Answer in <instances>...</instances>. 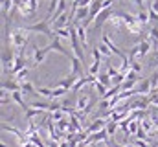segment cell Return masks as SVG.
<instances>
[{"label":"cell","instance_id":"obj_20","mask_svg":"<svg viewBox=\"0 0 158 147\" xmlns=\"http://www.w3.org/2000/svg\"><path fill=\"white\" fill-rule=\"evenodd\" d=\"M11 101H13V98H11V92H7V90H2V98H0V103H2V107L9 105Z\"/></svg>","mask_w":158,"mask_h":147},{"label":"cell","instance_id":"obj_27","mask_svg":"<svg viewBox=\"0 0 158 147\" xmlns=\"http://www.w3.org/2000/svg\"><path fill=\"white\" fill-rule=\"evenodd\" d=\"M107 74L110 75V79H114V77H116V75L119 74V70H118V68H114V66H109V70H107Z\"/></svg>","mask_w":158,"mask_h":147},{"label":"cell","instance_id":"obj_4","mask_svg":"<svg viewBox=\"0 0 158 147\" xmlns=\"http://www.w3.org/2000/svg\"><path fill=\"white\" fill-rule=\"evenodd\" d=\"M107 123H109V120H105V118H96L88 127H86V131H85V134H94V132H99V131H103L105 127H107Z\"/></svg>","mask_w":158,"mask_h":147},{"label":"cell","instance_id":"obj_25","mask_svg":"<svg viewBox=\"0 0 158 147\" xmlns=\"http://www.w3.org/2000/svg\"><path fill=\"white\" fill-rule=\"evenodd\" d=\"M129 120V118H127ZM140 121H129V134H136L138 132V129H140Z\"/></svg>","mask_w":158,"mask_h":147},{"label":"cell","instance_id":"obj_3","mask_svg":"<svg viewBox=\"0 0 158 147\" xmlns=\"http://www.w3.org/2000/svg\"><path fill=\"white\" fill-rule=\"evenodd\" d=\"M13 50H15V48H13L9 42H6V44H4V48H2V66H4V72L11 74V68H13L15 59H17V55H15V52H13Z\"/></svg>","mask_w":158,"mask_h":147},{"label":"cell","instance_id":"obj_17","mask_svg":"<svg viewBox=\"0 0 158 147\" xmlns=\"http://www.w3.org/2000/svg\"><path fill=\"white\" fill-rule=\"evenodd\" d=\"M39 90V96L46 98V99H53V88H46V86H40L37 88Z\"/></svg>","mask_w":158,"mask_h":147},{"label":"cell","instance_id":"obj_26","mask_svg":"<svg viewBox=\"0 0 158 147\" xmlns=\"http://www.w3.org/2000/svg\"><path fill=\"white\" fill-rule=\"evenodd\" d=\"M136 138H140V140H142V138H143V140L147 138V131H145L142 125H140V129H138V132H136Z\"/></svg>","mask_w":158,"mask_h":147},{"label":"cell","instance_id":"obj_32","mask_svg":"<svg viewBox=\"0 0 158 147\" xmlns=\"http://www.w3.org/2000/svg\"><path fill=\"white\" fill-rule=\"evenodd\" d=\"M90 147H99V144H90Z\"/></svg>","mask_w":158,"mask_h":147},{"label":"cell","instance_id":"obj_21","mask_svg":"<svg viewBox=\"0 0 158 147\" xmlns=\"http://www.w3.org/2000/svg\"><path fill=\"white\" fill-rule=\"evenodd\" d=\"M119 123L118 121H114V120H109V123H107V132H109V136H112L116 131H118Z\"/></svg>","mask_w":158,"mask_h":147},{"label":"cell","instance_id":"obj_7","mask_svg":"<svg viewBox=\"0 0 158 147\" xmlns=\"http://www.w3.org/2000/svg\"><path fill=\"white\" fill-rule=\"evenodd\" d=\"M2 90H7V92H20V83L15 79V77H6L4 81H2Z\"/></svg>","mask_w":158,"mask_h":147},{"label":"cell","instance_id":"obj_9","mask_svg":"<svg viewBox=\"0 0 158 147\" xmlns=\"http://www.w3.org/2000/svg\"><path fill=\"white\" fill-rule=\"evenodd\" d=\"M46 52H44V48H33V68H37L39 65H42L44 63V59H46Z\"/></svg>","mask_w":158,"mask_h":147},{"label":"cell","instance_id":"obj_29","mask_svg":"<svg viewBox=\"0 0 158 147\" xmlns=\"http://www.w3.org/2000/svg\"><path fill=\"white\" fill-rule=\"evenodd\" d=\"M149 6H151V7H153V9H155V11L158 13V0H153V2L149 4Z\"/></svg>","mask_w":158,"mask_h":147},{"label":"cell","instance_id":"obj_2","mask_svg":"<svg viewBox=\"0 0 158 147\" xmlns=\"http://www.w3.org/2000/svg\"><path fill=\"white\" fill-rule=\"evenodd\" d=\"M26 28V32H35V33H42L44 37H48V39H55V32H53V28L50 26V19H44V20H40V22H35V24H30V26H24Z\"/></svg>","mask_w":158,"mask_h":147},{"label":"cell","instance_id":"obj_14","mask_svg":"<svg viewBox=\"0 0 158 147\" xmlns=\"http://www.w3.org/2000/svg\"><path fill=\"white\" fill-rule=\"evenodd\" d=\"M64 13H66V2H64V0H61V2H59V6H57V9H55V13L52 15V19H53V20H57V19H59L61 15H64ZM52 19H50V20H52Z\"/></svg>","mask_w":158,"mask_h":147},{"label":"cell","instance_id":"obj_24","mask_svg":"<svg viewBox=\"0 0 158 147\" xmlns=\"http://www.w3.org/2000/svg\"><path fill=\"white\" fill-rule=\"evenodd\" d=\"M40 114H42L40 110H37V109H31V107H30V109L26 110V120H28V121H31V120H33L35 116H40Z\"/></svg>","mask_w":158,"mask_h":147},{"label":"cell","instance_id":"obj_30","mask_svg":"<svg viewBox=\"0 0 158 147\" xmlns=\"http://www.w3.org/2000/svg\"><path fill=\"white\" fill-rule=\"evenodd\" d=\"M48 147H61V145H59L55 140H52V142H48Z\"/></svg>","mask_w":158,"mask_h":147},{"label":"cell","instance_id":"obj_18","mask_svg":"<svg viewBox=\"0 0 158 147\" xmlns=\"http://www.w3.org/2000/svg\"><path fill=\"white\" fill-rule=\"evenodd\" d=\"M98 50H99V53H101L103 57H107V59H109V57L112 55V52H110V48H109V46H107L105 42H101V44H98Z\"/></svg>","mask_w":158,"mask_h":147},{"label":"cell","instance_id":"obj_12","mask_svg":"<svg viewBox=\"0 0 158 147\" xmlns=\"http://www.w3.org/2000/svg\"><path fill=\"white\" fill-rule=\"evenodd\" d=\"M76 30H77V37L81 40V44H83V48H86V44H88V40H86V28L79 24V26H76Z\"/></svg>","mask_w":158,"mask_h":147},{"label":"cell","instance_id":"obj_8","mask_svg":"<svg viewBox=\"0 0 158 147\" xmlns=\"http://www.w3.org/2000/svg\"><path fill=\"white\" fill-rule=\"evenodd\" d=\"M24 68H28L26 66V57L22 55V52L17 55V59H15V65H13V68H11V75H17L19 72H22Z\"/></svg>","mask_w":158,"mask_h":147},{"label":"cell","instance_id":"obj_31","mask_svg":"<svg viewBox=\"0 0 158 147\" xmlns=\"http://www.w3.org/2000/svg\"><path fill=\"white\" fill-rule=\"evenodd\" d=\"M22 147H35V145H33V144H31V142H28V144H26V145H22Z\"/></svg>","mask_w":158,"mask_h":147},{"label":"cell","instance_id":"obj_11","mask_svg":"<svg viewBox=\"0 0 158 147\" xmlns=\"http://www.w3.org/2000/svg\"><path fill=\"white\" fill-rule=\"evenodd\" d=\"M20 92H22V94H26V96H28V94H39V90H37L30 81L20 83Z\"/></svg>","mask_w":158,"mask_h":147},{"label":"cell","instance_id":"obj_28","mask_svg":"<svg viewBox=\"0 0 158 147\" xmlns=\"http://www.w3.org/2000/svg\"><path fill=\"white\" fill-rule=\"evenodd\" d=\"M131 70H134V72L140 74V70H142V65H140L138 61H132V63H131Z\"/></svg>","mask_w":158,"mask_h":147},{"label":"cell","instance_id":"obj_13","mask_svg":"<svg viewBox=\"0 0 158 147\" xmlns=\"http://www.w3.org/2000/svg\"><path fill=\"white\" fill-rule=\"evenodd\" d=\"M136 19H138V22H140V26H145L147 22H151V20H149V11H147V9H140L138 15H136Z\"/></svg>","mask_w":158,"mask_h":147},{"label":"cell","instance_id":"obj_33","mask_svg":"<svg viewBox=\"0 0 158 147\" xmlns=\"http://www.w3.org/2000/svg\"><path fill=\"white\" fill-rule=\"evenodd\" d=\"M48 2H52V0H48Z\"/></svg>","mask_w":158,"mask_h":147},{"label":"cell","instance_id":"obj_16","mask_svg":"<svg viewBox=\"0 0 158 147\" xmlns=\"http://www.w3.org/2000/svg\"><path fill=\"white\" fill-rule=\"evenodd\" d=\"M98 83H101V85L107 86V88H112V79H110L109 74H99V75H98Z\"/></svg>","mask_w":158,"mask_h":147},{"label":"cell","instance_id":"obj_19","mask_svg":"<svg viewBox=\"0 0 158 147\" xmlns=\"http://www.w3.org/2000/svg\"><path fill=\"white\" fill-rule=\"evenodd\" d=\"M66 92H70V90H66V88H63V86H55V88H53V101H57L59 98L66 96Z\"/></svg>","mask_w":158,"mask_h":147},{"label":"cell","instance_id":"obj_15","mask_svg":"<svg viewBox=\"0 0 158 147\" xmlns=\"http://www.w3.org/2000/svg\"><path fill=\"white\" fill-rule=\"evenodd\" d=\"M70 63H72V74H76V75H81V74H83V63L79 61L77 57L70 59Z\"/></svg>","mask_w":158,"mask_h":147},{"label":"cell","instance_id":"obj_5","mask_svg":"<svg viewBox=\"0 0 158 147\" xmlns=\"http://www.w3.org/2000/svg\"><path fill=\"white\" fill-rule=\"evenodd\" d=\"M134 90H136V94H143V96H149V94L153 92V85H151V79H149V77H143V79H140V83H138V86H136Z\"/></svg>","mask_w":158,"mask_h":147},{"label":"cell","instance_id":"obj_6","mask_svg":"<svg viewBox=\"0 0 158 147\" xmlns=\"http://www.w3.org/2000/svg\"><path fill=\"white\" fill-rule=\"evenodd\" d=\"M90 103H92L90 96H88V94H83V96H79L77 103H76V109H77V112H81V114L86 116V112L90 109Z\"/></svg>","mask_w":158,"mask_h":147},{"label":"cell","instance_id":"obj_10","mask_svg":"<svg viewBox=\"0 0 158 147\" xmlns=\"http://www.w3.org/2000/svg\"><path fill=\"white\" fill-rule=\"evenodd\" d=\"M22 96H24L22 92H13V94H11V98H13V101H15V103H17V105H19L20 109H22L24 112H26V110L30 109V105H28V103L24 101V98H22Z\"/></svg>","mask_w":158,"mask_h":147},{"label":"cell","instance_id":"obj_1","mask_svg":"<svg viewBox=\"0 0 158 147\" xmlns=\"http://www.w3.org/2000/svg\"><path fill=\"white\" fill-rule=\"evenodd\" d=\"M6 39H7V42H9L15 50L22 52L24 46L28 44V32H26V28H17V30H13Z\"/></svg>","mask_w":158,"mask_h":147},{"label":"cell","instance_id":"obj_23","mask_svg":"<svg viewBox=\"0 0 158 147\" xmlns=\"http://www.w3.org/2000/svg\"><path fill=\"white\" fill-rule=\"evenodd\" d=\"M94 88H96V92L99 94V98H105V94L109 92V88H107V86H103V85H101V83H98V81L94 83Z\"/></svg>","mask_w":158,"mask_h":147},{"label":"cell","instance_id":"obj_22","mask_svg":"<svg viewBox=\"0 0 158 147\" xmlns=\"http://www.w3.org/2000/svg\"><path fill=\"white\" fill-rule=\"evenodd\" d=\"M55 37H59V39H68V40H70V26H68V28H63V30H55Z\"/></svg>","mask_w":158,"mask_h":147}]
</instances>
